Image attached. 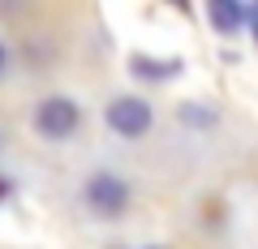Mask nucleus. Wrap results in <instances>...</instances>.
Masks as SVG:
<instances>
[{
  "label": "nucleus",
  "instance_id": "nucleus-1",
  "mask_svg": "<svg viewBox=\"0 0 258 249\" xmlns=\"http://www.w3.org/2000/svg\"><path fill=\"white\" fill-rule=\"evenodd\" d=\"M82 198H86V206L99 211V215H120L129 206V185L120 181L116 172H95L91 181H86Z\"/></svg>",
  "mask_w": 258,
  "mask_h": 249
},
{
  "label": "nucleus",
  "instance_id": "nucleus-2",
  "mask_svg": "<svg viewBox=\"0 0 258 249\" xmlns=\"http://www.w3.org/2000/svg\"><path fill=\"white\" fill-rule=\"evenodd\" d=\"M108 129L116 138H142L151 129V103L134 99V95H120L108 103Z\"/></svg>",
  "mask_w": 258,
  "mask_h": 249
},
{
  "label": "nucleus",
  "instance_id": "nucleus-3",
  "mask_svg": "<svg viewBox=\"0 0 258 249\" xmlns=\"http://www.w3.org/2000/svg\"><path fill=\"white\" fill-rule=\"evenodd\" d=\"M35 129L43 133V138H52V142L69 138V133L78 129V103H74V99H64V95L43 99V103L35 108Z\"/></svg>",
  "mask_w": 258,
  "mask_h": 249
},
{
  "label": "nucleus",
  "instance_id": "nucleus-4",
  "mask_svg": "<svg viewBox=\"0 0 258 249\" xmlns=\"http://www.w3.org/2000/svg\"><path fill=\"white\" fill-rule=\"evenodd\" d=\"M207 13H211V26L220 30V35H232V30L245 22V9H241V5H232V0H211V5H207Z\"/></svg>",
  "mask_w": 258,
  "mask_h": 249
},
{
  "label": "nucleus",
  "instance_id": "nucleus-5",
  "mask_svg": "<svg viewBox=\"0 0 258 249\" xmlns=\"http://www.w3.org/2000/svg\"><path fill=\"white\" fill-rule=\"evenodd\" d=\"M134 65H138V73H142V77H168V73L176 69L172 60H168V65H155V60H147V56H138Z\"/></svg>",
  "mask_w": 258,
  "mask_h": 249
},
{
  "label": "nucleus",
  "instance_id": "nucleus-6",
  "mask_svg": "<svg viewBox=\"0 0 258 249\" xmlns=\"http://www.w3.org/2000/svg\"><path fill=\"white\" fill-rule=\"evenodd\" d=\"M181 120H185V125H211L215 112H203V108H181Z\"/></svg>",
  "mask_w": 258,
  "mask_h": 249
},
{
  "label": "nucleus",
  "instance_id": "nucleus-7",
  "mask_svg": "<svg viewBox=\"0 0 258 249\" xmlns=\"http://www.w3.org/2000/svg\"><path fill=\"white\" fill-rule=\"evenodd\" d=\"M5 73H9V47L0 43V77H5Z\"/></svg>",
  "mask_w": 258,
  "mask_h": 249
},
{
  "label": "nucleus",
  "instance_id": "nucleus-8",
  "mask_svg": "<svg viewBox=\"0 0 258 249\" xmlns=\"http://www.w3.org/2000/svg\"><path fill=\"white\" fill-rule=\"evenodd\" d=\"M249 22H254V30H258V5H254V9H249Z\"/></svg>",
  "mask_w": 258,
  "mask_h": 249
}]
</instances>
